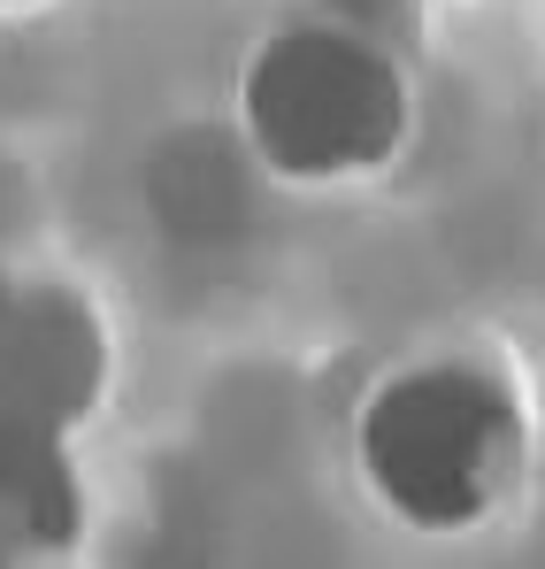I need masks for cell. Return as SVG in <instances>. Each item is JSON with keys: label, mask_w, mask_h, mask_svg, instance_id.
I'll return each mask as SVG.
<instances>
[{"label": "cell", "mask_w": 545, "mask_h": 569, "mask_svg": "<svg viewBox=\"0 0 545 569\" xmlns=\"http://www.w3.org/2000/svg\"><path fill=\"white\" fill-rule=\"evenodd\" d=\"M362 477L415 531H476L523 485V408L484 362H415L384 378L354 431Z\"/></svg>", "instance_id": "6da1fadb"}, {"label": "cell", "mask_w": 545, "mask_h": 569, "mask_svg": "<svg viewBox=\"0 0 545 569\" xmlns=\"http://www.w3.org/2000/svg\"><path fill=\"white\" fill-rule=\"evenodd\" d=\"M407 139L400 62L362 23H284L246 62V147L276 178H354Z\"/></svg>", "instance_id": "7a4b0ae2"}, {"label": "cell", "mask_w": 545, "mask_h": 569, "mask_svg": "<svg viewBox=\"0 0 545 569\" xmlns=\"http://www.w3.org/2000/svg\"><path fill=\"white\" fill-rule=\"evenodd\" d=\"M100 378H108V347L78 292L39 284L8 300V323H0V416L8 423L62 439L70 423L92 416Z\"/></svg>", "instance_id": "3957f363"}, {"label": "cell", "mask_w": 545, "mask_h": 569, "mask_svg": "<svg viewBox=\"0 0 545 569\" xmlns=\"http://www.w3.org/2000/svg\"><path fill=\"white\" fill-rule=\"evenodd\" d=\"M147 208L178 247H231L254 223V147L246 131H178L147 162Z\"/></svg>", "instance_id": "277c9868"}, {"label": "cell", "mask_w": 545, "mask_h": 569, "mask_svg": "<svg viewBox=\"0 0 545 569\" xmlns=\"http://www.w3.org/2000/svg\"><path fill=\"white\" fill-rule=\"evenodd\" d=\"M70 531H78V485L62 462V439L0 416V569L70 547Z\"/></svg>", "instance_id": "5b68a950"}, {"label": "cell", "mask_w": 545, "mask_h": 569, "mask_svg": "<svg viewBox=\"0 0 545 569\" xmlns=\"http://www.w3.org/2000/svg\"><path fill=\"white\" fill-rule=\"evenodd\" d=\"M346 8V23H362V31H376V23H400L415 0H339Z\"/></svg>", "instance_id": "8992f818"}, {"label": "cell", "mask_w": 545, "mask_h": 569, "mask_svg": "<svg viewBox=\"0 0 545 569\" xmlns=\"http://www.w3.org/2000/svg\"><path fill=\"white\" fill-rule=\"evenodd\" d=\"M8 300H16V284H8V278H0V323H8Z\"/></svg>", "instance_id": "52a82bcc"}, {"label": "cell", "mask_w": 545, "mask_h": 569, "mask_svg": "<svg viewBox=\"0 0 545 569\" xmlns=\"http://www.w3.org/2000/svg\"><path fill=\"white\" fill-rule=\"evenodd\" d=\"M162 569H192V562H162Z\"/></svg>", "instance_id": "ba28073f"}, {"label": "cell", "mask_w": 545, "mask_h": 569, "mask_svg": "<svg viewBox=\"0 0 545 569\" xmlns=\"http://www.w3.org/2000/svg\"><path fill=\"white\" fill-rule=\"evenodd\" d=\"M0 8H23V0H0Z\"/></svg>", "instance_id": "9c48e42d"}]
</instances>
